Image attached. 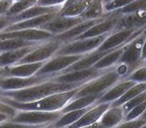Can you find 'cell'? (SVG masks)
Instances as JSON below:
<instances>
[{
  "label": "cell",
  "instance_id": "cell-28",
  "mask_svg": "<svg viewBox=\"0 0 146 128\" xmlns=\"http://www.w3.org/2000/svg\"><path fill=\"white\" fill-rule=\"evenodd\" d=\"M104 4V0H91L81 17L84 20H96L103 17L106 15Z\"/></svg>",
  "mask_w": 146,
  "mask_h": 128
},
{
  "label": "cell",
  "instance_id": "cell-37",
  "mask_svg": "<svg viewBox=\"0 0 146 128\" xmlns=\"http://www.w3.org/2000/svg\"><path fill=\"white\" fill-rule=\"evenodd\" d=\"M145 124L146 120L140 117L132 121H124L115 128H140Z\"/></svg>",
  "mask_w": 146,
  "mask_h": 128
},
{
  "label": "cell",
  "instance_id": "cell-1",
  "mask_svg": "<svg viewBox=\"0 0 146 128\" xmlns=\"http://www.w3.org/2000/svg\"><path fill=\"white\" fill-rule=\"evenodd\" d=\"M84 84H72L58 83L50 79L39 84L12 91H0V95L8 97L17 102H32L54 94L77 88Z\"/></svg>",
  "mask_w": 146,
  "mask_h": 128
},
{
  "label": "cell",
  "instance_id": "cell-34",
  "mask_svg": "<svg viewBox=\"0 0 146 128\" xmlns=\"http://www.w3.org/2000/svg\"><path fill=\"white\" fill-rule=\"evenodd\" d=\"M146 101V90H145L144 92H142L141 94H139V95H137L136 97H134L133 99L130 100L129 101H127V103H125L123 106H122L125 114H127L131 109H133V107L137 106L144 102Z\"/></svg>",
  "mask_w": 146,
  "mask_h": 128
},
{
  "label": "cell",
  "instance_id": "cell-12",
  "mask_svg": "<svg viewBox=\"0 0 146 128\" xmlns=\"http://www.w3.org/2000/svg\"><path fill=\"white\" fill-rule=\"evenodd\" d=\"M52 77L34 75L27 78L19 77H0V91L20 90L36 84H39Z\"/></svg>",
  "mask_w": 146,
  "mask_h": 128
},
{
  "label": "cell",
  "instance_id": "cell-49",
  "mask_svg": "<svg viewBox=\"0 0 146 128\" xmlns=\"http://www.w3.org/2000/svg\"><path fill=\"white\" fill-rule=\"evenodd\" d=\"M105 1V3H106V2H107V1H109V0H104Z\"/></svg>",
  "mask_w": 146,
  "mask_h": 128
},
{
  "label": "cell",
  "instance_id": "cell-32",
  "mask_svg": "<svg viewBox=\"0 0 146 128\" xmlns=\"http://www.w3.org/2000/svg\"><path fill=\"white\" fill-rule=\"evenodd\" d=\"M125 79H129L134 83H146V63H140L133 69Z\"/></svg>",
  "mask_w": 146,
  "mask_h": 128
},
{
  "label": "cell",
  "instance_id": "cell-24",
  "mask_svg": "<svg viewBox=\"0 0 146 128\" xmlns=\"http://www.w3.org/2000/svg\"><path fill=\"white\" fill-rule=\"evenodd\" d=\"M36 46H26L16 50L0 52V68L9 67L19 63L23 57H25L28 53H30Z\"/></svg>",
  "mask_w": 146,
  "mask_h": 128
},
{
  "label": "cell",
  "instance_id": "cell-39",
  "mask_svg": "<svg viewBox=\"0 0 146 128\" xmlns=\"http://www.w3.org/2000/svg\"><path fill=\"white\" fill-rule=\"evenodd\" d=\"M13 0H2L0 1V16L5 15L11 5L13 4Z\"/></svg>",
  "mask_w": 146,
  "mask_h": 128
},
{
  "label": "cell",
  "instance_id": "cell-5",
  "mask_svg": "<svg viewBox=\"0 0 146 128\" xmlns=\"http://www.w3.org/2000/svg\"><path fill=\"white\" fill-rule=\"evenodd\" d=\"M122 17L123 15H120L117 10L110 13H106L96 24H94L90 29H89L86 32H84L83 35H81L80 37L76 38L75 40L109 35L120 27Z\"/></svg>",
  "mask_w": 146,
  "mask_h": 128
},
{
  "label": "cell",
  "instance_id": "cell-21",
  "mask_svg": "<svg viewBox=\"0 0 146 128\" xmlns=\"http://www.w3.org/2000/svg\"><path fill=\"white\" fill-rule=\"evenodd\" d=\"M125 115L123 107L111 105L101 117L99 122L105 128H115L124 121Z\"/></svg>",
  "mask_w": 146,
  "mask_h": 128
},
{
  "label": "cell",
  "instance_id": "cell-13",
  "mask_svg": "<svg viewBox=\"0 0 146 128\" xmlns=\"http://www.w3.org/2000/svg\"><path fill=\"white\" fill-rule=\"evenodd\" d=\"M53 37L54 36L52 34L42 29H25L0 33V40L16 38L26 42L37 43L46 42L52 39Z\"/></svg>",
  "mask_w": 146,
  "mask_h": 128
},
{
  "label": "cell",
  "instance_id": "cell-23",
  "mask_svg": "<svg viewBox=\"0 0 146 128\" xmlns=\"http://www.w3.org/2000/svg\"><path fill=\"white\" fill-rule=\"evenodd\" d=\"M110 51L96 50V51H91L90 53H87V54L84 55L82 58H80L78 62H76L75 63L71 65L69 67H68L66 70H64L62 73L69 72V71L82 70V69H87V68L93 67V66L100 59H102L104 56H106Z\"/></svg>",
  "mask_w": 146,
  "mask_h": 128
},
{
  "label": "cell",
  "instance_id": "cell-38",
  "mask_svg": "<svg viewBox=\"0 0 146 128\" xmlns=\"http://www.w3.org/2000/svg\"><path fill=\"white\" fill-rule=\"evenodd\" d=\"M17 111L18 110L16 109L13 108L12 106L7 105L6 103L3 102L2 100H0V113L7 115L9 118V120L12 119L16 115Z\"/></svg>",
  "mask_w": 146,
  "mask_h": 128
},
{
  "label": "cell",
  "instance_id": "cell-11",
  "mask_svg": "<svg viewBox=\"0 0 146 128\" xmlns=\"http://www.w3.org/2000/svg\"><path fill=\"white\" fill-rule=\"evenodd\" d=\"M104 71H100L94 67H90L87 69L62 73L60 74L53 76L52 79V80L58 83L72 84H84L87 82L92 80L93 79L98 77Z\"/></svg>",
  "mask_w": 146,
  "mask_h": 128
},
{
  "label": "cell",
  "instance_id": "cell-15",
  "mask_svg": "<svg viewBox=\"0 0 146 128\" xmlns=\"http://www.w3.org/2000/svg\"><path fill=\"white\" fill-rule=\"evenodd\" d=\"M45 62L33 63L15 64L0 68V77H19L27 78L34 76L41 69Z\"/></svg>",
  "mask_w": 146,
  "mask_h": 128
},
{
  "label": "cell",
  "instance_id": "cell-29",
  "mask_svg": "<svg viewBox=\"0 0 146 128\" xmlns=\"http://www.w3.org/2000/svg\"><path fill=\"white\" fill-rule=\"evenodd\" d=\"M145 90H146V83H136L131 88H129L127 91L121 98H119L118 100H117L111 105L116 106H122L130 100L133 99L134 97H136L137 95L144 92Z\"/></svg>",
  "mask_w": 146,
  "mask_h": 128
},
{
  "label": "cell",
  "instance_id": "cell-2",
  "mask_svg": "<svg viewBox=\"0 0 146 128\" xmlns=\"http://www.w3.org/2000/svg\"><path fill=\"white\" fill-rule=\"evenodd\" d=\"M80 87L72 90L54 94L32 102H17L3 95H0V100L17 110L60 111L71 100L74 98Z\"/></svg>",
  "mask_w": 146,
  "mask_h": 128
},
{
  "label": "cell",
  "instance_id": "cell-35",
  "mask_svg": "<svg viewBox=\"0 0 146 128\" xmlns=\"http://www.w3.org/2000/svg\"><path fill=\"white\" fill-rule=\"evenodd\" d=\"M146 110V101L137 106L133 107V109H131L127 114L125 115V120L124 121H132V120H135L138 118H140L142 116V115L144 114V112Z\"/></svg>",
  "mask_w": 146,
  "mask_h": 128
},
{
  "label": "cell",
  "instance_id": "cell-41",
  "mask_svg": "<svg viewBox=\"0 0 146 128\" xmlns=\"http://www.w3.org/2000/svg\"><path fill=\"white\" fill-rule=\"evenodd\" d=\"M10 24H11V22L8 17H6V15L0 16V33Z\"/></svg>",
  "mask_w": 146,
  "mask_h": 128
},
{
  "label": "cell",
  "instance_id": "cell-20",
  "mask_svg": "<svg viewBox=\"0 0 146 128\" xmlns=\"http://www.w3.org/2000/svg\"><path fill=\"white\" fill-rule=\"evenodd\" d=\"M102 18L96 19V20H84V21L76 24L74 27H73L69 30L64 32L63 34H60L58 36H54V38L57 39L58 41H59L60 42H62L63 44L70 42L75 40L76 38L80 37L81 35H83L84 32H86L94 24H96Z\"/></svg>",
  "mask_w": 146,
  "mask_h": 128
},
{
  "label": "cell",
  "instance_id": "cell-33",
  "mask_svg": "<svg viewBox=\"0 0 146 128\" xmlns=\"http://www.w3.org/2000/svg\"><path fill=\"white\" fill-rule=\"evenodd\" d=\"M134 0H109L106 2L104 4L105 13H110L112 11L118 10L127 4L131 3Z\"/></svg>",
  "mask_w": 146,
  "mask_h": 128
},
{
  "label": "cell",
  "instance_id": "cell-18",
  "mask_svg": "<svg viewBox=\"0 0 146 128\" xmlns=\"http://www.w3.org/2000/svg\"><path fill=\"white\" fill-rule=\"evenodd\" d=\"M62 5H54V6H41V5H35L28 9L21 12V14L12 17L9 19L11 24L16 23V22L23 21L28 19L38 17L41 15H47V14H52V13H58L61 9Z\"/></svg>",
  "mask_w": 146,
  "mask_h": 128
},
{
  "label": "cell",
  "instance_id": "cell-42",
  "mask_svg": "<svg viewBox=\"0 0 146 128\" xmlns=\"http://www.w3.org/2000/svg\"><path fill=\"white\" fill-rule=\"evenodd\" d=\"M140 63H146V36L144 43H143V46H142V51H141V58H140Z\"/></svg>",
  "mask_w": 146,
  "mask_h": 128
},
{
  "label": "cell",
  "instance_id": "cell-36",
  "mask_svg": "<svg viewBox=\"0 0 146 128\" xmlns=\"http://www.w3.org/2000/svg\"><path fill=\"white\" fill-rule=\"evenodd\" d=\"M49 126V125H47ZM46 127V125H30L14 122L10 120L0 123V128H43Z\"/></svg>",
  "mask_w": 146,
  "mask_h": 128
},
{
  "label": "cell",
  "instance_id": "cell-47",
  "mask_svg": "<svg viewBox=\"0 0 146 128\" xmlns=\"http://www.w3.org/2000/svg\"><path fill=\"white\" fill-rule=\"evenodd\" d=\"M140 128H146V124H145V125H144L143 127H140Z\"/></svg>",
  "mask_w": 146,
  "mask_h": 128
},
{
  "label": "cell",
  "instance_id": "cell-50",
  "mask_svg": "<svg viewBox=\"0 0 146 128\" xmlns=\"http://www.w3.org/2000/svg\"><path fill=\"white\" fill-rule=\"evenodd\" d=\"M0 1H2V0H0Z\"/></svg>",
  "mask_w": 146,
  "mask_h": 128
},
{
  "label": "cell",
  "instance_id": "cell-22",
  "mask_svg": "<svg viewBox=\"0 0 146 128\" xmlns=\"http://www.w3.org/2000/svg\"><path fill=\"white\" fill-rule=\"evenodd\" d=\"M91 0H67L61 6L58 15L63 17H81Z\"/></svg>",
  "mask_w": 146,
  "mask_h": 128
},
{
  "label": "cell",
  "instance_id": "cell-17",
  "mask_svg": "<svg viewBox=\"0 0 146 128\" xmlns=\"http://www.w3.org/2000/svg\"><path fill=\"white\" fill-rule=\"evenodd\" d=\"M135 84L136 83L129 79H122L118 81L117 84H115L112 87H111L103 94H102L96 103L111 104L117 100H118L119 98H121L127 91V89Z\"/></svg>",
  "mask_w": 146,
  "mask_h": 128
},
{
  "label": "cell",
  "instance_id": "cell-16",
  "mask_svg": "<svg viewBox=\"0 0 146 128\" xmlns=\"http://www.w3.org/2000/svg\"><path fill=\"white\" fill-rule=\"evenodd\" d=\"M109 103H100L95 104L90 109H89L73 125L66 128H80L86 126H90L98 122L104 114V112L110 107Z\"/></svg>",
  "mask_w": 146,
  "mask_h": 128
},
{
  "label": "cell",
  "instance_id": "cell-45",
  "mask_svg": "<svg viewBox=\"0 0 146 128\" xmlns=\"http://www.w3.org/2000/svg\"><path fill=\"white\" fill-rule=\"evenodd\" d=\"M141 118H143V119H145V120H146V110H145V111L144 112V114L142 115Z\"/></svg>",
  "mask_w": 146,
  "mask_h": 128
},
{
  "label": "cell",
  "instance_id": "cell-46",
  "mask_svg": "<svg viewBox=\"0 0 146 128\" xmlns=\"http://www.w3.org/2000/svg\"><path fill=\"white\" fill-rule=\"evenodd\" d=\"M43 128H56V127H54L53 124H51V125H49V126H46V127H43Z\"/></svg>",
  "mask_w": 146,
  "mask_h": 128
},
{
  "label": "cell",
  "instance_id": "cell-6",
  "mask_svg": "<svg viewBox=\"0 0 146 128\" xmlns=\"http://www.w3.org/2000/svg\"><path fill=\"white\" fill-rule=\"evenodd\" d=\"M62 115L60 111L18 110L16 115L10 119L14 122L30 125H51Z\"/></svg>",
  "mask_w": 146,
  "mask_h": 128
},
{
  "label": "cell",
  "instance_id": "cell-31",
  "mask_svg": "<svg viewBox=\"0 0 146 128\" xmlns=\"http://www.w3.org/2000/svg\"><path fill=\"white\" fill-rule=\"evenodd\" d=\"M37 0H20L18 2H15L13 3V4L11 5V7L9 8V9L8 10V12L6 13V17H8L9 19L21 14V12L28 9L29 8L36 5Z\"/></svg>",
  "mask_w": 146,
  "mask_h": 128
},
{
  "label": "cell",
  "instance_id": "cell-7",
  "mask_svg": "<svg viewBox=\"0 0 146 128\" xmlns=\"http://www.w3.org/2000/svg\"><path fill=\"white\" fill-rule=\"evenodd\" d=\"M84 55H54L46 61L36 75L53 77L78 62Z\"/></svg>",
  "mask_w": 146,
  "mask_h": 128
},
{
  "label": "cell",
  "instance_id": "cell-44",
  "mask_svg": "<svg viewBox=\"0 0 146 128\" xmlns=\"http://www.w3.org/2000/svg\"><path fill=\"white\" fill-rule=\"evenodd\" d=\"M9 118L7 115H5L0 113V123L4 122V121H9Z\"/></svg>",
  "mask_w": 146,
  "mask_h": 128
},
{
  "label": "cell",
  "instance_id": "cell-27",
  "mask_svg": "<svg viewBox=\"0 0 146 128\" xmlns=\"http://www.w3.org/2000/svg\"><path fill=\"white\" fill-rule=\"evenodd\" d=\"M94 105L90 106L84 108V109H81V110H71L66 113L62 114L61 117L57 120L54 123L53 126L56 128H66L71 125H73L74 123H75L84 114Z\"/></svg>",
  "mask_w": 146,
  "mask_h": 128
},
{
  "label": "cell",
  "instance_id": "cell-30",
  "mask_svg": "<svg viewBox=\"0 0 146 128\" xmlns=\"http://www.w3.org/2000/svg\"><path fill=\"white\" fill-rule=\"evenodd\" d=\"M41 43L31 42H26V41L16 39V38L0 40V52L16 50V49H20V48H23V47H26V46H36Z\"/></svg>",
  "mask_w": 146,
  "mask_h": 128
},
{
  "label": "cell",
  "instance_id": "cell-48",
  "mask_svg": "<svg viewBox=\"0 0 146 128\" xmlns=\"http://www.w3.org/2000/svg\"><path fill=\"white\" fill-rule=\"evenodd\" d=\"M13 1H14V3H15V2H18V1H20V0H13Z\"/></svg>",
  "mask_w": 146,
  "mask_h": 128
},
{
  "label": "cell",
  "instance_id": "cell-19",
  "mask_svg": "<svg viewBox=\"0 0 146 128\" xmlns=\"http://www.w3.org/2000/svg\"><path fill=\"white\" fill-rule=\"evenodd\" d=\"M58 13H52V14H47L41 15L38 17L28 19L23 21L16 22L14 24H11L9 25L2 32H9V31H15V30H25V29H40L42 25L46 24L47 22L52 20Z\"/></svg>",
  "mask_w": 146,
  "mask_h": 128
},
{
  "label": "cell",
  "instance_id": "cell-3",
  "mask_svg": "<svg viewBox=\"0 0 146 128\" xmlns=\"http://www.w3.org/2000/svg\"><path fill=\"white\" fill-rule=\"evenodd\" d=\"M122 80L121 77L117 73L114 67L104 71L98 77L87 82L78 90L74 97H81L87 95H102L111 87Z\"/></svg>",
  "mask_w": 146,
  "mask_h": 128
},
{
  "label": "cell",
  "instance_id": "cell-43",
  "mask_svg": "<svg viewBox=\"0 0 146 128\" xmlns=\"http://www.w3.org/2000/svg\"><path fill=\"white\" fill-rule=\"evenodd\" d=\"M80 128H105L99 121L95 123V124H92V125H90V126H86V127H83Z\"/></svg>",
  "mask_w": 146,
  "mask_h": 128
},
{
  "label": "cell",
  "instance_id": "cell-25",
  "mask_svg": "<svg viewBox=\"0 0 146 128\" xmlns=\"http://www.w3.org/2000/svg\"><path fill=\"white\" fill-rule=\"evenodd\" d=\"M126 44L111 50L106 56H104L102 59H100L95 64L93 67L100 71H105V70H108L110 68L114 67L119 62L121 57L123 54Z\"/></svg>",
  "mask_w": 146,
  "mask_h": 128
},
{
  "label": "cell",
  "instance_id": "cell-26",
  "mask_svg": "<svg viewBox=\"0 0 146 128\" xmlns=\"http://www.w3.org/2000/svg\"><path fill=\"white\" fill-rule=\"evenodd\" d=\"M100 97H101L100 95H87V96H81V97H74L63 107L60 110V112L63 114L71 110H81V109L87 108L92 105H95Z\"/></svg>",
  "mask_w": 146,
  "mask_h": 128
},
{
  "label": "cell",
  "instance_id": "cell-4",
  "mask_svg": "<svg viewBox=\"0 0 146 128\" xmlns=\"http://www.w3.org/2000/svg\"><path fill=\"white\" fill-rule=\"evenodd\" d=\"M108 35L75 40L63 44L55 55H85L98 49Z\"/></svg>",
  "mask_w": 146,
  "mask_h": 128
},
{
  "label": "cell",
  "instance_id": "cell-10",
  "mask_svg": "<svg viewBox=\"0 0 146 128\" xmlns=\"http://www.w3.org/2000/svg\"><path fill=\"white\" fill-rule=\"evenodd\" d=\"M146 28L133 29L127 27H119L106 36L104 42L98 47L97 50L110 51L119 47L131 41L134 36L142 32Z\"/></svg>",
  "mask_w": 146,
  "mask_h": 128
},
{
  "label": "cell",
  "instance_id": "cell-14",
  "mask_svg": "<svg viewBox=\"0 0 146 128\" xmlns=\"http://www.w3.org/2000/svg\"><path fill=\"white\" fill-rule=\"evenodd\" d=\"M84 20L82 17H63L58 14L52 20L42 25L40 29L46 30L56 36L69 30Z\"/></svg>",
  "mask_w": 146,
  "mask_h": 128
},
{
  "label": "cell",
  "instance_id": "cell-40",
  "mask_svg": "<svg viewBox=\"0 0 146 128\" xmlns=\"http://www.w3.org/2000/svg\"><path fill=\"white\" fill-rule=\"evenodd\" d=\"M67 0H37L36 5L41 6H54V5H62Z\"/></svg>",
  "mask_w": 146,
  "mask_h": 128
},
{
  "label": "cell",
  "instance_id": "cell-9",
  "mask_svg": "<svg viewBox=\"0 0 146 128\" xmlns=\"http://www.w3.org/2000/svg\"><path fill=\"white\" fill-rule=\"evenodd\" d=\"M62 45L63 43L53 37L51 40H48L36 46L30 53H28L16 64L46 62L56 54Z\"/></svg>",
  "mask_w": 146,
  "mask_h": 128
},
{
  "label": "cell",
  "instance_id": "cell-8",
  "mask_svg": "<svg viewBox=\"0 0 146 128\" xmlns=\"http://www.w3.org/2000/svg\"><path fill=\"white\" fill-rule=\"evenodd\" d=\"M145 36L146 29H145L142 32L138 34L131 41L127 43L123 54L117 63L126 65L131 72L141 63V51Z\"/></svg>",
  "mask_w": 146,
  "mask_h": 128
}]
</instances>
